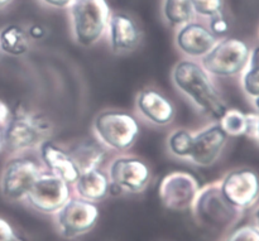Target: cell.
I'll return each mask as SVG.
<instances>
[{
    "label": "cell",
    "instance_id": "obj_1",
    "mask_svg": "<svg viewBox=\"0 0 259 241\" xmlns=\"http://www.w3.org/2000/svg\"><path fill=\"white\" fill-rule=\"evenodd\" d=\"M172 82L202 114L218 123L228 106L201 63L182 60L172 70Z\"/></svg>",
    "mask_w": 259,
    "mask_h": 241
},
{
    "label": "cell",
    "instance_id": "obj_2",
    "mask_svg": "<svg viewBox=\"0 0 259 241\" xmlns=\"http://www.w3.org/2000/svg\"><path fill=\"white\" fill-rule=\"evenodd\" d=\"M70 15L73 39L82 47H93L108 32L111 12L106 0H73Z\"/></svg>",
    "mask_w": 259,
    "mask_h": 241
},
{
    "label": "cell",
    "instance_id": "obj_3",
    "mask_svg": "<svg viewBox=\"0 0 259 241\" xmlns=\"http://www.w3.org/2000/svg\"><path fill=\"white\" fill-rule=\"evenodd\" d=\"M93 130L96 140L106 149L125 152L136 144L141 126L126 111L104 110L94 119Z\"/></svg>",
    "mask_w": 259,
    "mask_h": 241
},
{
    "label": "cell",
    "instance_id": "obj_4",
    "mask_svg": "<svg viewBox=\"0 0 259 241\" xmlns=\"http://www.w3.org/2000/svg\"><path fill=\"white\" fill-rule=\"evenodd\" d=\"M51 125L42 115L28 110L15 111L4 126V148L25 152L39 148L48 140Z\"/></svg>",
    "mask_w": 259,
    "mask_h": 241
},
{
    "label": "cell",
    "instance_id": "obj_5",
    "mask_svg": "<svg viewBox=\"0 0 259 241\" xmlns=\"http://www.w3.org/2000/svg\"><path fill=\"white\" fill-rule=\"evenodd\" d=\"M191 209L200 224L217 230L228 229L242 215L240 210L230 205L223 196L219 182L200 188Z\"/></svg>",
    "mask_w": 259,
    "mask_h": 241
},
{
    "label": "cell",
    "instance_id": "obj_6",
    "mask_svg": "<svg viewBox=\"0 0 259 241\" xmlns=\"http://www.w3.org/2000/svg\"><path fill=\"white\" fill-rule=\"evenodd\" d=\"M250 56L248 43L239 38H224L214 45L200 63L210 76L233 77L244 71Z\"/></svg>",
    "mask_w": 259,
    "mask_h": 241
},
{
    "label": "cell",
    "instance_id": "obj_7",
    "mask_svg": "<svg viewBox=\"0 0 259 241\" xmlns=\"http://www.w3.org/2000/svg\"><path fill=\"white\" fill-rule=\"evenodd\" d=\"M70 184L51 172L38 176L25 196L28 204L43 214H56L70 200Z\"/></svg>",
    "mask_w": 259,
    "mask_h": 241
},
{
    "label": "cell",
    "instance_id": "obj_8",
    "mask_svg": "<svg viewBox=\"0 0 259 241\" xmlns=\"http://www.w3.org/2000/svg\"><path fill=\"white\" fill-rule=\"evenodd\" d=\"M200 188L199 179L194 174L175 171L163 177L158 186V196L168 210L185 211L191 209Z\"/></svg>",
    "mask_w": 259,
    "mask_h": 241
},
{
    "label": "cell",
    "instance_id": "obj_9",
    "mask_svg": "<svg viewBox=\"0 0 259 241\" xmlns=\"http://www.w3.org/2000/svg\"><path fill=\"white\" fill-rule=\"evenodd\" d=\"M43 169L37 162L28 158L10 159L5 164L0 179L2 192L10 201H19L25 199L33 183Z\"/></svg>",
    "mask_w": 259,
    "mask_h": 241
},
{
    "label": "cell",
    "instance_id": "obj_10",
    "mask_svg": "<svg viewBox=\"0 0 259 241\" xmlns=\"http://www.w3.org/2000/svg\"><path fill=\"white\" fill-rule=\"evenodd\" d=\"M56 214L58 230L68 239L89 232L99 219L98 206L80 197L68 200Z\"/></svg>",
    "mask_w": 259,
    "mask_h": 241
},
{
    "label": "cell",
    "instance_id": "obj_11",
    "mask_svg": "<svg viewBox=\"0 0 259 241\" xmlns=\"http://www.w3.org/2000/svg\"><path fill=\"white\" fill-rule=\"evenodd\" d=\"M219 184L225 200L240 211L250 209L259 199V176L253 169L230 171Z\"/></svg>",
    "mask_w": 259,
    "mask_h": 241
},
{
    "label": "cell",
    "instance_id": "obj_12",
    "mask_svg": "<svg viewBox=\"0 0 259 241\" xmlns=\"http://www.w3.org/2000/svg\"><path fill=\"white\" fill-rule=\"evenodd\" d=\"M229 136L219 123L207 125L194 134L189 162L197 167H210L222 157Z\"/></svg>",
    "mask_w": 259,
    "mask_h": 241
},
{
    "label": "cell",
    "instance_id": "obj_13",
    "mask_svg": "<svg viewBox=\"0 0 259 241\" xmlns=\"http://www.w3.org/2000/svg\"><path fill=\"white\" fill-rule=\"evenodd\" d=\"M108 176L110 182L123 187L125 192L139 194L151 181L148 164L137 157H118L109 166Z\"/></svg>",
    "mask_w": 259,
    "mask_h": 241
},
{
    "label": "cell",
    "instance_id": "obj_14",
    "mask_svg": "<svg viewBox=\"0 0 259 241\" xmlns=\"http://www.w3.org/2000/svg\"><path fill=\"white\" fill-rule=\"evenodd\" d=\"M137 111L156 126H167L176 116V106L166 95L154 88L139 91L136 99Z\"/></svg>",
    "mask_w": 259,
    "mask_h": 241
},
{
    "label": "cell",
    "instance_id": "obj_15",
    "mask_svg": "<svg viewBox=\"0 0 259 241\" xmlns=\"http://www.w3.org/2000/svg\"><path fill=\"white\" fill-rule=\"evenodd\" d=\"M176 45L184 55L190 58H200L206 56L219 42L209 28L202 23L191 22L180 27L176 33Z\"/></svg>",
    "mask_w": 259,
    "mask_h": 241
},
{
    "label": "cell",
    "instance_id": "obj_16",
    "mask_svg": "<svg viewBox=\"0 0 259 241\" xmlns=\"http://www.w3.org/2000/svg\"><path fill=\"white\" fill-rule=\"evenodd\" d=\"M108 33L109 43L114 53L133 52L142 39L137 22L125 13H114L110 15Z\"/></svg>",
    "mask_w": 259,
    "mask_h": 241
},
{
    "label": "cell",
    "instance_id": "obj_17",
    "mask_svg": "<svg viewBox=\"0 0 259 241\" xmlns=\"http://www.w3.org/2000/svg\"><path fill=\"white\" fill-rule=\"evenodd\" d=\"M39 156L48 172L62 178L68 184L77 181L81 172L67 151L53 141L46 140L39 147Z\"/></svg>",
    "mask_w": 259,
    "mask_h": 241
},
{
    "label": "cell",
    "instance_id": "obj_18",
    "mask_svg": "<svg viewBox=\"0 0 259 241\" xmlns=\"http://www.w3.org/2000/svg\"><path fill=\"white\" fill-rule=\"evenodd\" d=\"M110 179L106 172L100 168L81 172L77 181L73 183L75 191L80 199L96 204L108 196Z\"/></svg>",
    "mask_w": 259,
    "mask_h": 241
},
{
    "label": "cell",
    "instance_id": "obj_19",
    "mask_svg": "<svg viewBox=\"0 0 259 241\" xmlns=\"http://www.w3.org/2000/svg\"><path fill=\"white\" fill-rule=\"evenodd\" d=\"M105 147L99 141L85 140L76 144L68 153L71 154L80 172L100 168L106 158Z\"/></svg>",
    "mask_w": 259,
    "mask_h": 241
},
{
    "label": "cell",
    "instance_id": "obj_20",
    "mask_svg": "<svg viewBox=\"0 0 259 241\" xmlns=\"http://www.w3.org/2000/svg\"><path fill=\"white\" fill-rule=\"evenodd\" d=\"M29 35L20 25L10 24L0 30V51L5 55L19 57L25 55L29 51Z\"/></svg>",
    "mask_w": 259,
    "mask_h": 241
},
{
    "label": "cell",
    "instance_id": "obj_21",
    "mask_svg": "<svg viewBox=\"0 0 259 241\" xmlns=\"http://www.w3.org/2000/svg\"><path fill=\"white\" fill-rule=\"evenodd\" d=\"M163 15L171 27H182L194 22L195 12L191 0H163Z\"/></svg>",
    "mask_w": 259,
    "mask_h": 241
},
{
    "label": "cell",
    "instance_id": "obj_22",
    "mask_svg": "<svg viewBox=\"0 0 259 241\" xmlns=\"http://www.w3.org/2000/svg\"><path fill=\"white\" fill-rule=\"evenodd\" d=\"M242 73L243 91L249 98H259V45L250 50L249 61Z\"/></svg>",
    "mask_w": 259,
    "mask_h": 241
},
{
    "label": "cell",
    "instance_id": "obj_23",
    "mask_svg": "<svg viewBox=\"0 0 259 241\" xmlns=\"http://www.w3.org/2000/svg\"><path fill=\"white\" fill-rule=\"evenodd\" d=\"M194 133L187 129H176L167 138V149L169 154L179 159L189 161L192 148Z\"/></svg>",
    "mask_w": 259,
    "mask_h": 241
},
{
    "label": "cell",
    "instance_id": "obj_24",
    "mask_svg": "<svg viewBox=\"0 0 259 241\" xmlns=\"http://www.w3.org/2000/svg\"><path fill=\"white\" fill-rule=\"evenodd\" d=\"M223 130L228 136H242L245 135L247 129V114L238 109H229L225 111L224 115L218 121Z\"/></svg>",
    "mask_w": 259,
    "mask_h": 241
},
{
    "label": "cell",
    "instance_id": "obj_25",
    "mask_svg": "<svg viewBox=\"0 0 259 241\" xmlns=\"http://www.w3.org/2000/svg\"><path fill=\"white\" fill-rule=\"evenodd\" d=\"M191 4L195 14L205 18L222 14L223 7H224L223 0H191Z\"/></svg>",
    "mask_w": 259,
    "mask_h": 241
},
{
    "label": "cell",
    "instance_id": "obj_26",
    "mask_svg": "<svg viewBox=\"0 0 259 241\" xmlns=\"http://www.w3.org/2000/svg\"><path fill=\"white\" fill-rule=\"evenodd\" d=\"M224 241H259V230L252 225H243L233 230Z\"/></svg>",
    "mask_w": 259,
    "mask_h": 241
},
{
    "label": "cell",
    "instance_id": "obj_27",
    "mask_svg": "<svg viewBox=\"0 0 259 241\" xmlns=\"http://www.w3.org/2000/svg\"><path fill=\"white\" fill-rule=\"evenodd\" d=\"M210 19V23H209V29L210 32L212 33V34L215 35L217 38H223L225 37V35L228 34V32H229V22L227 20V18L224 17V14H218V15H214V17L209 18Z\"/></svg>",
    "mask_w": 259,
    "mask_h": 241
},
{
    "label": "cell",
    "instance_id": "obj_28",
    "mask_svg": "<svg viewBox=\"0 0 259 241\" xmlns=\"http://www.w3.org/2000/svg\"><path fill=\"white\" fill-rule=\"evenodd\" d=\"M247 114V129L245 135L250 139L257 140L258 136V113H245Z\"/></svg>",
    "mask_w": 259,
    "mask_h": 241
},
{
    "label": "cell",
    "instance_id": "obj_29",
    "mask_svg": "<svg viewBox=\"0 0 259 241\" xmlns=\"http://www.w3.org/2000/svg\"><path fill=\"white\" fill-rule=\"evenodd\" d=\"M17 235L12 225L5 219L0 217V241H14Z\"/></svg>",
    "mask_w": 259,
    "mask_h": 241
},
{
    "label": "cell",
    "instance_id": "obj_30",
    "mask_svg": "<svg viewBox=\"0 0 259 241\" xmlns=\"http://www.w3.org/2000/svg\"><path fill=\"white\" fill-rule=\"evenodd\" d=\"M27 33L28 35H29L30 39H42V38L46 35V29L43 25L33 24L28 28Z\"/></svg>",
    "mask_w": 259,
    "mask_h": 241
},
{
    "label": "cell",
    "instance_id": "obj_31",
    "mask_svg": "<svg viewBox=\"0 0 259 241\" xmlns=\"http://www.w3.org/2000/svg\"><path fill=\"white\" fill-rule=\"evenodd\" d=\"M10 115H12V114H10L9 106H8L4 101L0 100V126L4 128V126L7 125Z\"/></svg>",
    "mask_w": 259,
    "mask_h": 241
},
{
    "label": "cell",
    "instance_id": "obj_32",
    "mask_svg": "<svg viewBox=\"0 0 259 241\" xmlns=\"http://www.w3.org/2000/svg\"><path fill=\"white\" fill-rule=\"evenodd\" d=\"M42 2L46 3L47 5H50V7L65 9V8H70V5L72 4L73 0H42Z\"/></svg>",
    "mask_w": 259,
    "mask_h": 241
},
{
    "label": "cell",
    "instance_id": "obj_33",
    "mask_svg": "<svg viewBox=\"0 0 259 241\" xmlns=\"http://www.w3.org/2000/svg\"><path fill=\"white\" fill-rule=\"evenodd\" d=\"M124 188L123 187H120L119 184L114 183V182H110L109 183V189H108V195H110V196L113 197H118V196H121V195H124Z\"/></svg>",
    "mask_w": 259,
    "mask_h": 241
},
{
    "label": "cell",
    "instance_id": "obj_34",
    "mask_svg": "<svg viewBox=\"0 0 259 241\" xmlns=\"http://www.w3.org/2000/svg\"><path fill=\"white\" fill-rule=\"evenodd\" d=\"M4 148V128L0 126V152Z\"/></svg>",
    "mask_w": 259,
    "mask_h": 241
},
{
    "label": "cell",
    "instance_id": "obj_35",
    "mask_svg": "<svg viewBox=\"0 0 259 241\" xmlns=\"http://www.w3.org/2000/svg\"><path fill=\"white\" fill-rule=\"evenodd\" d=\"M12 2H13V0H0V8L7 7V5L10 4Z\"/></svg>",
    "mask_w": 259,
    "mask_h": 241
},
{
    "label": "cell",
    "instance_id": "obj_36",
    "mask_svg": "<svg viewBox=\"0 0 259 241\" xmlns=\"http://www.w3.org/2000/svg\"><path fill=\"white\" fill-rule=\"evenodd\" d=\"M255 227L259 230V207L257 211H255Z\"/></svg>",
    "mask_w": 259,
    "mask_h": 241
},
{
    "label": "cell",
    "instance_id": "obj_37",
    "mask_svg": "<svg viewBox=\"0 0 259 241\" xmlns=\"http://www.w3.org/2000/svg\"><path fill=\"white\" fill-rule=\"evenodd\" d=\"M254 105H255V109H257V113L259 114V98L254 99Z\"/></svg>",
    "mask_w": 259,
    "mask_h": 241
},
{
    "label": "cell",
    "instance_id": "obj_38",
    "mask_svg": "<svg viewBox=\"0 0 259 241\" xmlns=\"http://www.w3.org/2000/svg\"><path fill=\"white\" fill-rule=\"evenodd\" d=\"M257 141H259V114H258V136H257Z\"/></svg>",
    "mask_w": 259,
    "mask_h": 241
}]
</instances>
